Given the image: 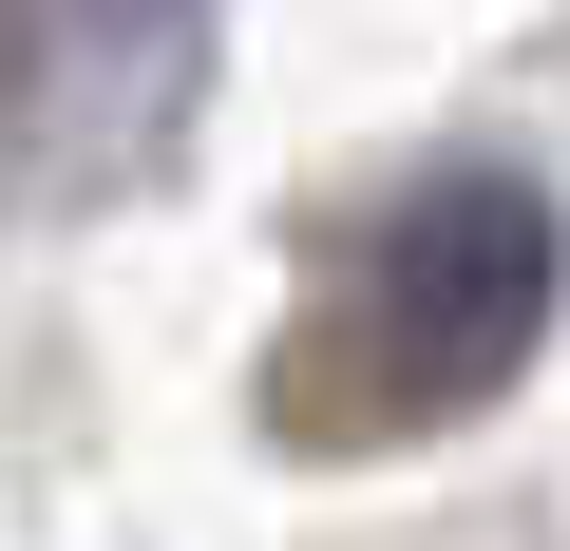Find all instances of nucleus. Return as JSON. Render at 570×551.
Segmentation results:
<instances>
[{"label":"nucleus","mask_w":570,"mask_h":551,"mask_svg":"<svg viewBox=\"0 0 570 551\" xmlns=\"http://www.w3.org/2000/svg\"><path fill=\"white\" fill-rule=\"evenodd\" d=\"M532 343H551V190L532 171H438L362 228V381L400 419L494 400Z\"/></svg>","instance_id":"f257e3e1"},{"label":"nucleus","mask_w":570,"mask_h":551,"mask_svg":"<svg viewBox=\"0 0 570 551\" xmlns=\"http://www.w3.org/2000/svg\"><path fill=\"white\" fill-rule=\"evenodd\" d=\"M190 77H209V0H58L39 20V134L77 190L153 171L190 134Z\"/></svg>","instance_id":"f03ea898"}]
</instances>
